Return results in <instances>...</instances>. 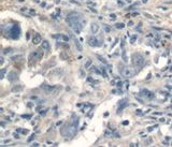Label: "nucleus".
Returning a JSON list of instances; mask_svg holds the SVG:
<instances>
[{"label": "nucleus", "instance_id": "obj_47", "mask_svg": "<svg viewBox=\"0 0 172 147\" xmlns=\"http://www.w3.org/2000/svg\"><path fill=\"white\" fill-rule=\"evenodd\" d=\"M128 25H129V26H132V25H133V23H132V22H129Z\"/></svg>", "mask_w": 172, "mask_h": 147}, {"label": "nucleus", "instance_id": "obj_38", "mask_svg": "<svg viewBox=\"0 0 172 147\" xmlns=\"http://www.w3.org/2000/svg\"><path fill=\"white\" fill-rule=\"evenodd\" d=\"M131 15H132V16H138V15H139V13H137V12H133V13H132V14H131Z\"/></svg>", "mask_w": 172, "mask_h": 147}, {"label": "nucleus", "instance_id": "obj_6", "mask_svg": "<svg viewBox=\"0 0 172 147\" xmlns=\"http://www.w3.org/2000/svg\"><path fill=\"white\" fill-rule=\"evenodd\" d=\"M41 87H42V89H43V90H44V91H45L47 94H53L54 90L56 89V86H50V85H45V84H43V85H42Z\"/></svg>", "mask_w": 172, "mask_h": 147}, {"label": "nucleus", "instance_id": "obj_52", "mask_svg": "<svg viewBox=\"0 0 172 147\" xmlns=\"http://www.w3.org/2000/svg\"><path fill=\"white\" fill-rule=\"evenodd\" d=\"M125 1H126V2H129V3L131 2V0H125Z\"/></svg>", "mask_w": 172, "mask_h": 147}, {"label": "nucleus", "instance_id": "obj_28", "mask_svg": "<svg viewBox=\"0 0 172 147\" xmlns=\"http://www.w3.org/2000/svg\"><path fill=\"white\" fill-rule=\"evenodd\" d=\"M86 3H87L88 5H96V3L93 2V1H86Z\"/></svg>", "mask_w": 172, "mask_h": 147}, {"label": "nucleus", "instance_id": "obj_4", "mask_svg": "<svg viewBox=\"0 0 172 147\" xmlns=\"http://www.w3.org/2000/svg\"><path fill=\"white\" fill-rule=\"evenodd\" d=\"M9 34L12 39H18L20 36V28L18 25H13L9 30Z\"/></svg>", "mask_w": 172, "mask_h": 147}, {"label": "nucleus", "instance_id": "obj_26", "mask_svg": "<svg viewBox=\"0 0 172 147\" xmlns=\"http://www.w3.org/2000/svg\"><path fill=\"white\" fill-rule=\"evenodd\" d=\"M20 57H22V55H16V56H13L12 58V60H16V59H18V58H20Z\"/></svg>", "mask_w": 172, "mask_h": 147}, {"label": "nucleus", "instance_id": "obj_5", "mask_svg": "<svg viewBox=\"0 0 172 147\" xmlns=\"http://www.w3.org/2000/svg\"><path fill=\"white\" fill-rule=\"evenodd\" d=\"M88 45L91 46V47H99V46H101L102 43L101 41L99 40L98 38H96V37H90V38H88Z\"/></svg>", "mask_w": 172, "mask_h": 147}, {"label": "nucleus", "instance_id": "obj_20", "mask_svg": "<svg viewBox=\"0 0 172 147\" xmlns=\"http://www.w3.org/2000/svg\"><path fill=\"white\" fill-rule=\"evenodd\" d=\"M97 58L99 59V61H101V62H103L104 64H106V60L103 58V57H102V56H100V55H97Z\"/></svg>", "mask_w": 172, "mask_h": 147}, {"label": "nucleus", "instance_id": "obj_21", "mask_svg": "<svg viewBox=\"0 0 172 147\" xmlns=\"http://www.w3.org/2000/svg\"><path fill=\"white\" fill-rule=\"evenodd\" d=\"M5 72H7V69H2V70H1V72H0V79H1L4 77Z\"/></svg>", "mask_w": 172, "mask_h": 147}, {"label": "nucleus", "instance_id": "obj_30", "mask_svg": "<svg viewBox=\"0 0 172 147\" xmlns=\"http://www.w3.org/2000/svg\"><path fill=\"white\" fill-rule=\"evenodd\" d=\"M60 57H63V59H67V58H68V57H67V55H66L65 53H61V54H60Z\"/></svg>", "mask_w": 172, "mask_h": 147}, {"label": "nucleus", "instance_id": "obj_33", "mask_svg": "<svg viewBox=\"0 0 172 147\" xmlns=\"http://www.w3.org/2000/svg\"><path fill=\"white\" fill-rule=\"evenodd\" d=\"M23 118H31V115H23Z\"/></svg>", "mask_w": 172, "mask_h": 147}, {"label": "nucleus", "instance_id": "obj_48", "mask_svg": "<svg viewBox=\"0 0 172 147\" xmlns=\"http://www.w3.org/2000/svg\"><path fill=\"white\" fill-rule=\"evenodd\" d=\"M159 120H160V121H161V122H164V118H160Z\"/></svg>", "mask_w": 172, "mask_h": 147}, {"label": "nucleus", "instance_id": "obj_32", "mask_svg": "<svg viewBox=\"0 0 172 147\" xmlns=\"http://www.w3.org/2000/svg\"><path fill=\"white\" fill-rule=\"evenodd\" d=\"M28 132H29L28 130H25V129L22 130V133H23V134H28Z\"/></svg>", "mask_w": 172, "mask_h": 147}, {"label": "nucleus", "instance_id": "obj_34", "mask_svg": "<svg viewBox=\"0 0 172 147\" xmlns=\"http://www.w3.org/2000/svg\"><path fill=\"white\" fill-rule=\"evenodd\" d=\"M33 137H35V134H32L29 139H28V141H31V139H33Z\"/></svg>", "mask_w": 172, "mask_h": 147}, {"label": "nucleus", "instance_id": "obj_2", "mask_svg": "<svg viewBox=\"0 0 172 147\" xmlns=\"http://www.w3.org/2000/svg\"><path fill=\"white\" fill-rule=\"evenodd\" d=\"M131 61L132 64H133V66L136 67V68H142V67L144 66L145 64V58L144 56L142 55V54L140 53H134L132 54L131 56Z\"/></svg>", "mask_w": 172, "mask_h": 147}, {"label": "nucleus", "instance_id": "obj_40", "mask_svg": "<svg viewBox=\"0 0 172 147\" xmlns=\"http://www.w3.org/2000/svg\"><path fill=\"white\" fill-rule=\"evenodd\" d=\"M157 126H155V127H151V128H149V131H153L154 130V128H156Z\"/></svg>", "mask_w": 172, "mask_h": 147}, {"label": "nucleus", "instance_id": "obj_35", "mask_svg": "<svg viewBox=\"0 0 172 147\" xmlns=\"http://www.w3.org/2000/svg\"><path fill=\"white\" fill-rule=\"evenodd\" d=\"M41 109H42V106H37V107H35V111H37V112H40Z\"/></svg>", "mask_w": 172, "mask_h": 147}, {"label": "nucleus", "instance_id": "obj_3", "mask_svg": "<svg viewBox=\"0 0 172 147\" xmlns=\"http://www.w3.org/2000/svg\"><path fill=\"white\" fill-rule=\"evenodd\" d=\"M119 72L126 79H131V77H133L136 75V70L132 67H121L119 68Z\"/></svg>", "mask_w": 172, "mask_h": 147}, {"label": "nucleus", "instance_id": "obj_29", "mask_svg": "<svg viewBox=\"0 0 172 147\" xmlns=\"http://www.w3.org/2000/svg\"><path fill=\"white\" fill-rule=\"evenodd\" d=\"M116 86L118 87V88H121V86H123V82H118V83L116 84Z\"/></svg>", "mask_w": 172, "mask_h": 147}, {"label": "nucleus", "instance_id": "obj_15", "mask_svg": "<svg viewBox=\"0 0 172 147\" xmlns=\"http://www.w3.org/2000/svg\"><path fill=\"white\" fill-rule=\"evenodd\" d=\"M121 59H123V61H124L125 64L126 62H128V57H127V53H126V49H121Z\"/></svg>", "mask_w": 172, "mask_h": 147}, {"label": "nucleus", "instance_id": "obj_22", "mask_svg": "<svg viewBox=\"0 0 172 147\" xmlns=\"http://www.w3.org/2000/svg\"><path fill=\"white\" fill-rule=\"evenodd\" d=\"M115 27H116L117 29H123V28L125 27V25L123 23H118V24H116V25H115Z\"/></svg>", "mask_w": 172, "mask_h": 147}, {"label": "nucleus", "instance_id": "obj_43", "mask_svg": "<svg viewBox=\"0 0 172 147\" xmlns=\"http://www.w3.org/2000/svg\"><path fill=\"white\" fill-rule=\"evenodd\" d=\"M117 3H118V4H119V5H124V3L121 2V1H117Z\"/></svg>", "mask_w": 172, "mask_h": 147}, {"label": "nucleus", "instance_id": "obj_14", "mask_svg": "<svg viewBox=\"0 0 172 147\" xmlns=\"http://www.w3.org/2000/svg\"><path fill=\"white\" fill-rule=\"evenodd\" d=\"M71 38L73 39L74 43H75V46H76V48H78V52H82V51H83V47H82V45H81V44H80V42H78V41L76 40V39L74 38L73 36H71Z\"/></svg>", "mask_w": 172, "mask_h": 147}, {"label": "nucleus", "instance_id": "obj_53", "mask_svg": "<svg viewBox=\"0 0 172 147\" xmlns=\"http://www.w3.org/2000/svg\"><path fill=\"white\" fill-rule=\"evenodd\" d=\"M18 1H20V2H23V1H24V0H18Z\"/></svg>", "mask_w": 172, "mask_h": 147}, {"label": "nucleus", "instance_id": "obj_1", "mask_svg": "<svg viewBox=\"0 0 172 147\" xmlns=\"http://www.w3.org/2000/svg\"><path fill=\"white\" fill-rule=\"evenodd\" d=\"M78 117H76L75 115L72 116V119L70 120V124H66V127L63 128L61 130V133H63V136H67L69 139L73 137L75 135L76 131H78Z\"/></svg>", "mask_w": 172, "mask_h": 147}, {"label": "nucleus", "instance_id": "obj_39", "mask_svg": "<svg viewBox=\"0 0 172 147\" xmlns=\"http://www.w3.org/2000/svg\"><path fill=\"white\" fill-rule=\"evenodd\" d=\"M14 137H15V139H20V135H18L17 133H14Z\"/></svg>", "mask_w": 172, "mask_h": 147}, {"label": "nucleus", "instance_id": "obj_44", "mask_svg": "<svg viewBox=\"0 0 172 147\" xmlns=\"http://www.w3.org/2000/svg\"><path fill=\"white\" fill-rule=\"evenodd\" d=\"M129 124V122L127 121V120H126V121H124V122H123V124H124V126H126V124Z\"/></svg>", "mask_w": 172, "mask_h": 147}, {"label": "nucleus", "instance_id": "obj_45", "mask_svg": "<svg viewBox=\"0 0 172 147\" xmlns=\"http://www.w3.org/2000/svg\"><path fill=\"white\" fill-rule=\"evenodd\" d=\"M160 9H161V10H167L168 8H166V7H160Z\"/></svg>", "mask_w": 172, "mask_h": 147}, {"label": "nucleus", "instance_id": "obj_9", "mask_svg": "<svg viewBox=\"0 0 172 147\" xmlns=\"http://www.w3.org/2000/svg\"><path fill=\"white\" fill-rule=\"evenodd\" d=\"M17 77H18V74H17V72L16 71H11V72H9V74H8V79L10 82H15L16 79H17Z\"/></svg>", "mask_w": 172, "mask_h": 147}, {"label": "nucleus", "instance_id": "obj_10", "mask_svg": "<svg viewBox=\"0 0 172 147\" xmlns=\"http://www.w3.org/2000/svg\"><path fill=\"white\" fill-rule=\"evenodd\" d=\"M41 42H42V37H41L39 33H35L32 38V43L35 44V45H38V44L41 43Z\"/></svg>", "mask_w": 172, "mask_h": 147}, {"label": "nucleus", "instance_id": "obj_42", "mask_svg": "<svg viewBox=\"0 0 172 147\" xmlns=\"http://www.w3.org/2000/svg\"><path fill=\"white\" fill-rule=\"evenodd\" d=\"M30 14H35V10H30Z\"/></svg>", "mask_w": 172, "mask_h": 147}, {"label": "nucleus", "instance_id": "obj_46", "mask_svg": "<svg viewBox=\"0 0 172 147\" xmlns=\"http://www.w3.org/2000/svg\"><path fill=\"white\" fill-rule=\"evenodd\" d=\"M89 9H90V10H91V11H93V12H95V13H97V11H96V10H95V9H93V8H89Z\"/></svg>", "mask_w": 172, "mask_h": 147}, {"label": "nucleus", "instance_id": "obj_25", "mask_svg": "<svg viewBox=\"0 0 172 147\" xmlns=\"http://www.w3.org/2000/svg\"><path fill=\"white\" fill-rule=\"evenodd\" d=\"M136 40H137V36H133V37H131V39H130V43H131V44H133L134 42H136Z\"/></svg>", "mask_w": 172, "mask_h": 147}, {"label": "nucleus", "instance_id": "obj_51", "mask_svg": "<svg viewBox=\"0 0 172 147\" xmlns=\"http://www.w3.org/2000/svg\"><path fill=\"white\" fill-rule=\"evenodd\" d=\"M22 11H27V8H22Z\"/></svg>", "mask_w": 172, "mask_h": 147}, {"label": "nucleus", "instance_id": "obj_8", "mask_svg": "<svg viewBox=\"0 0 172 147\" xmlns=\"http://www.w3.org/2000/svg\"><path fill=\"white\" fill-rule=\"evenodd\" d=\"M42 49H43V48H42ZM42 49H37V51L33 52V53L30 55V60H31V59H40L41 57L43 56Z\"/></svg>", "mask_w": 172, "mask_h": 147}, {"label": "nucleus", "instance_id": "obj_23", "mask_svg": "<svg viewBox=\"0 0 172 147\" xmlns=\"http://www.w3.org/2000/svg\"><path fill=\"white\" fill-rule=\"evenodd\" d=\"M103 28H104V31H106V33H109V32H111V28L109 27L108 25H104L103 26Z\"/></svg>", "mask_w": 172, "mask_h": 147}, {"label": "nucleus", "instance_id": "obj_19", "mask_svg": "<svg viewBox=\"0 0 172 147\" xmlns=\"http://www.w3.org/2000/svg\"><path fill=\"white\" fill-rule=\"evenodd\" d=\"M10 53H12V48H11V47L4 48V49H3V52H2L3 55H8V54H10Z\"/></svg>", "mask_w": 172, "mask_h": 147}, {"label": "nucleus", "instance_id": "obj_7", "mask_svg": "<svg viewBox=\"0 0 172 147\" xmlns=\"http://www.w3.org/2000/svg\"><path fill=\"white\" fill-rule=\"evenodd\" d=\"M140 94H141L142 97H146V98H149V99H153L154 98V92L149 91V90H147V89H142L141 91H140Z\"/></svg>", "mask_w": 172, "mask_h": 147}, {"label": "nucleus", "instance_id": "obj_49", "mask_svg": "<svg viewBox=\"0 0 172 147\" xmlns=\"http://www.w3.org/2000/svg\"><path fill=\"white\" fill-rule=\"evenodd\" d=\"M31 99H32V100H35V99H37V97H35V96H32V97H31Z\"/></svg>", "mask_w": 172, "mask_h": 147}, {"label": "nucleus", "instance_id": "obj_12", "mask_svg": "<svg viewBox=\"0 0 172 147\" xmlns=\"http://www.w3.org/2000/svg\"><path fill=\"white\" fill-rule=\"evenodd\" d=\"M53 38L63 40V42H69V40H70V38L68 36H66V34H55V36H53Z\"/></svg>", "mask_w": 172, "mask_h": 147}, {"label": "nucleus", "instance_id": "obj_17", "mask_svg": "<svg viewBox=\"0 0 172 147\" xmlns=\"http://www.w3.org/2000/svg\"><path fill=\"white\" fill-rule=\"evenodd\" d=\"M121 106H119V109H118V112H121V109H125V107H126L127 105H128V103H127V102H126V100H124V101H121Z\"/></svg>", "mask_w": 172, "mask_h": 147}, {"label": "nucleus", "instance_id": "obj_18", "mask_svg": "<svg viewBox=\"0 0 172 147\" xmlns=\"http://www.w3.org/2000/svg\"><path fill=\"white\" fill-rule=\"evenodd\" d=\"M22 90H23V87L22 86H15L12 88V91H14V92H20Z\"/></svg>", "mask_w": 172, "mask_h": 147}, {"label": "nucleus", "instance_id": "obj_36", "mask_svg": "<svg viewBox=\"0 0 172 147\" xmlns=\"http://www.w3.org/2000/svg\"><path fill=\"white\" fill-rule=\"evenodd\" d=\"M0 59H1V60H0V64H1V66H2V64H3V62H4V59H3V57H1V58H0Z\"/></svg>", "mask_w": 172, "mask_h": 147}, {"label": "nucleus", "instance_id": "obj_27", "mask_svg": "<svg viewBox=\"0 0 172 147\" xmlns=\"http://www.w3.org/2000/svg\"><path fill=\"white\" fill-rule=\"evenodd\" d=\"M110 18H111L112 20H115L117 18V16L115 15V14H111V15H110Z\"/></svg>", "mask_w": 172, "mask_h": 147}, {"label": "nucleus", "instance_id": "obj_41", "mask_svg": "<svg viewBox=\"0 0 172 147\" xmlns=\"http://www.w3.org/2000/svg\"><path fill=\"white\" fill-rule=\"evenodd\" d=\"M31 146H35V147H38V146H39V144H38V143H33V144L31 145Z\"/></svg>", "mask_w": 172, "mask_h": 147}, {"label": "nucleus", "instance_id": "obj_11", "mask_svg": "<svg viewBox=\"0 0 172 147\" xmlns=\"http://www.w3.org/2000/svg\"><path fill=\"white\" fill-rule=\"evenodd\" d=\"M99 29H100V27H99V25L97 23H91L90 25V31L93 34H96V33H98Z\"/></svg>", "mask_w": 172, "mask_h": 147}, {"label": "nucleus", "instance_id": "obj_50", "mask_svg": "<svg viewBox=\"0 0 172 147\" xmlns=\"http://www.w3.org/2000/svg\"><path fill=\"white\" fill-rule=\"evenodd\" d=\"M147 1H149V0H142V2H143V3H146Z\"/></svg>", "mask_w": 172, "mask_h": 147}, {"label": "nucleus", "instance_id": "obj_31", "mask_svg": "<svg viewBox=\"0 0 172 147\" xmlns=\"http://www.w3.org/2000/svg\"><path fill=\"white\" fill-rule=\"evenodd\" d=\"M70 2L74 3V4H76V5H80V2H78V1H75V0H70Z\"/></svg>", "mask_w": 172, "mask_h": 147}, {"label": "nucleus", "instance_id": "obj_13", "mask_svg": "<svg viewBox=\"0 0 172 147\" xmlns=\"http://www.w3.org/2000/svg\"><path fill=\"white\" fill-rule=\"evenodd\" d=\"M50 42H48L47 40H43L42 42V48H43V51H50Z\"/></svg>", "mask_w": 172, "mask_h": 147}, {"label": "nucleus", "instance_id": "obj_16", "mask_svg": "<svg viewBox=\"0 0 172 147\" xmlns=\"http://www.w3.org/2000/svg\"><path fill=\"white\" fill-rule=\"evenodd\" d=\"M91 66H93V60H91V59H87L86 62H85V64H84L85 69H89Z\"/></svg>", "mask_w": 172, "mask_h": 147}, {"label": "nucleus", "instance_id": "obj_24", "mask_svg": "<svg viewBox=\"0 0 172 147\" xmlns=\"http://www.w3.org/2000/svg\"><path fill=\"white\" fill-rule=\"evenodd\" d=\"M101 72H102V75H103V77H108V74H106V69L101 68Z\"/></svg>", "mask_w": 172, "mask_h": 147}, {"label": "nucleus", "instance_id": "obj_37", "mask_svg": "<svg viewBox=\"0 0 172 147\" xmlns=\"http://www.w3.org/2000/svg\"><path fill=\"white\" fill-rule=\"evenodd\" d=\"M137 114L138 115H142V111H141V109H137Z\"/></svg>", "mask_w": 172, "mask_h": 147}]
</instances>
